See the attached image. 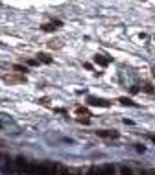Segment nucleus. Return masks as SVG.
Returning a JSON list of instances; mask_svg holds the SVG:
<instances>
[{"instance_id":"f257e3e1","label":"nucleus","mask_w":155,"mask_h":175,"mask_svg":"<svg viewBox=\"0 0 155 175\" xmlns=\"http://www.w3.org/2000/svg\"><path fill=\"white\" fill-rule=\"evenodd\" d=\"M26 175H52V162H30Z\"/></svg>"},{"instance_id":"f03ea898","label":"nucleus","mask_w":155,"mask_h":175,"mask_svg":"<svg viewBox=\"0 0 155 175\" xmlns=\"http://www.w3.org/2000/svg\"><path fill=\"white\" fill-rule=\"evenodd\" d=\"M13 168H15L17 173L26 175L28 173V168H30V161H28L26 157H22V155H18V157L13 159Z\"/></svg>"},{"instance_id":"7ed1b4c3","label":"nucleus","mask_w":155,"mask_h":175,"mask_svg":"<svg viewBox=\"0 0 155 175\" xmlns=\"http://www.w3.org/2000/svg\"><path fill=\"white\" fill-rule=\"evenodd\" d=\"M87 105H91V107H102V109H107V107L111 105V101H109V100H105V98H98V96H87Z\"/></svg>"},{"instance_id":"20e7f679","label":"nucleus","mask_w":155,"mask_h":175,"mask_svg":"<svg viewBox=\"0 0 155 175\" xmlns=\"http://www.w3.org/2000/svg\"><path fill=\"white\" fill-rule=\"evenodd\" d=\"M98 175H118V170L115 164H104L98 168Z\"/></svg>"},{"instance_id":"39448f33","label":"nucleus","mask_w":155,"mask_h":175,"mask_svg":"<svg viewBox=\"0 0 155 175\" xmlns=\"http://www.w3.org/2000/svg\"><path fill=\"white\" fill-rule=\"evenodd\" d=\"M61 26H63V22H61V20H57V18L54 20V18H52V22L43 24V26H41V30H43V31H46V33H52V31H55V28H61Z\"/></svg>"},{"instance_id":"423d86ee","label":"nucleus","mask_w":155,"mask_h":175,"mask_svg":"<svg viewBox=\"0 0 155 175\" xmlns=\"http://www.w3.org/2000/svg\"><path fill=\"white\" fill-rule=\"evenodd\" d=\"M6 83H26V76L24 74H9L4 78Z\"/></svg>"},{"instance_id":"0eeeda50","label":"nucleus","mask_w":155,"mask_h":175,"mask_svg":"<svg viewBox=\"0 0 155 175\" xmlns=\"http://www.w3.org/2000/svg\"><path fill=\"white\" fill-rule=\"evenodd\" d=\"M96 135H98L100 138H107V140H113V138H118V137H120L118 131H104V129L96 131Z\"/></svg>"},{"instance_id":"6e6552de","label":"nucleus","mask_w":155,"mask_h":175,"mask_svg":"<svg viewBox=\"0 0 155 175\" xmlns=\"http://www.w3.org/2000/svg\"><path fill=\"white\" fill-rule=\"evenodd\" d=\"M37 59H39V63H44V65H52V63H54L52 55H48V54H44V52H39V54H37Z\"/></svg>"},{"instance_id":"1a4fd4ad","label":"nucleus","mask_w":155,"mask_h":175,"mask_svg":"<svg viewBox=\"0 0 155 175\" xmlns=\"http://www.w3.org/2000/svg\"><path fill=\"white\" fill-rule=\"evenodd\" d=\"M94 63H96V65H100V66H104V68H105V66H107V65H109V63H111V59H107V57H105V55H100V54H96V55H94Z\"/></svg>"},{"instance_id":"9d476101","label":"nucleus","mask_w":155,"mask_h":175,"mask_svg":"<svg viewBox=\"0 0 155 175\" xmlns=\"http://www.w3.org/2000/svg\"><path fill=\"white\" fill-rule=\"evenodd\" d=\"M118 172H120V175H139V172H135L133 168H129V166H126V164H124V166H120V170H118Z\"/></svg>"},{"instance_id":"9b49d317","label":"nucleus","mask_w":155,"mask_h":175,"mask_svg":"<svg viewBox=\"0 0 155 175\" xmlns=\"http://www.w3.org/2000/svg\"><path fill=\"white\" fill-rule=\"evenodd\" d=\"M118 101L122 103V105H126V107H135L137 103L131 100V98H126V96H122V98H118Z\"/></svg>"},{"instance_id":"f8f14e48","label":"nucleus","mask_w":155,"mask_h":175,"mask_svg":"<svg viewBox=\"0 0 155 175\" xmlns=\"http://www.w3.org/2000/svg\"><path fill=\"white\" fill-rule=\"evenodd\" d=\"M48 48H50V50H59V48H61V41H59V39L48 41Z\"/></svg>"},{"instance_id":"ddd939ff","label":"nucleus","mask_w":155,"mask_h":175,"mask_svg":"<svg viewBox=\"0 0 155 175\" xmlns=\"http://www.w3.org/2000/svg\"><path fill=\"white\" fill-rule=\"evenodd\" d=\"M76 114L78 116H89V109L87 107H76Z\"/></svg>"},{"instance_id":"4468645a","label":"nucleus","mask_w":155,"mask_h":175,"mask_svg":"<svg viewBox=\"0 0 155 175\" xmlns=\"http://www.w3.org/2000/svg\"><path fill=\"white\" fill-rule=\"evenodd\" d=\"M13 68H15V70H17V72H20V74H28V68H26V66H24V65H15V66H13Z\"/></svg>"},{"instance_id":"2eb2a0df","label":"nucleus","mask_w":155,"mask_h":175,"mask_svg":"<svg viewBox=\"0 0 155 175\" xmlns=\"http://www.w3.org/2000/svg\"><path fill=\"white\" fill-rule=\"evenodd\" d=\"M87 175H98V166H96V164L89 166V170H87Z\"/></svg>"},{"instance_id":"dca6fc26","label":"nucleus","mask_w":155,"mask_h":175,"mask_svg":"<svg viewBox=\"0 0 155 175\" xmlns=\"http://www.w3.org/2000/svg\"><path fill=\"white\" fill-rule=\"evenodd\" d=\"M24 63H26V65H30V66H37V65H39V61H37V59H26Z\"/></svg>"},{"instance_id":"f3484780","label":"nucleus","mask_w":155,"mask_h":175,"mask_svg":"<svg viewBox=\"0 0 155 175\" xmlns=\"http://www.w3.org/2000/svg\"><path fill=\"white\" fill-rule=\"evenodd\" d=\"M78 122H80V124H85V125H89V124H91V120H89V118H83V116H80V118H78Z\"/></svg>"},{"instance_id":"a211bd4d","label":"nucleus","mask_w":155,"mask_h":175,"mask_svg":"<svg viewBox=\"0 0 155 175\" xmlns=\"http://www.w3.org/2000/svg\"><path fill=\"white\" fill-rule=\"evenodd\" d=\"M139 175H155V170H144V172H139Z\"/></svg>"},{"instance_id":"6ab92c4d","label":"nucleus","mask_w":155,"mask_h":175,"mask_svg":"<svg viewBox=\"0 0 155 175\" xmlns=\"http://www.w3.org/2000/svg\"><path fill=\"white\" fill-rule=\"evenodd\" d=\"M144 90H146L148 94H155V90L152 89V85H144Z\"/></svg>"},{"instance_id":"aec40b11","label":"nucleus","mask_w":155,"mask_h":175,"mask_svg":"<svg viewBox=\"0 0 155 175\" xmlns=\"http://www.w3.org/2000/svg\"><path fill=\"white\" fill-rule=\"evenodd\" d=\"M139 90H141V89H139L137 85H133V87H129V92H131V94H137Z\"/></svg>"},{"instance_id":"412c9836","label":"nucleus","mask_w":155,"mask_h":175,"mask_svg":"<svg viewBox=\"0 0 155 175\" xmlns=\"http://www.w3.org/2000/svg\"><path fill=\"white\" fill-rule=\"evenodd\" d=\"M135 148H137V151H139V153H144V149H146L144 146H135Z\"/></svg>"},{"instance_id":"4be33fe9","label":"nucleus","mask_w":155,"mask_h":175,"mask_svg":"<svg viewBox=\"0 0 155 175\" xmlns=\"http://www.w3.org/2000/svg\"><path fill=\"white\" fill-rule=\"evenodd\" d=\"M39 103H43V105H48V98H43V100H41Z\"/></svg>"},{"instance_id":"5701e85b","label":"nucleus","mask_w":155,"mask_h":175,"mask_svg":"<svg viewBox=\"0 0 155 175\" xmlns=\"http://www.w3.org/2000/svg\"><path fill=\"white\" fill-rule=\"evenodd\" d=\"M150 138H152V142L155 144V137H153V135H150Z\"/></svg>"},{"instance_id":"b1692460","label":"nucleus","mask_w":155,"mask_h":175,"mask_svg":"<svg viewBox=\"0 0 155 175\" xmlns=\"http://www.w3.org/2000/svg\"><path fill=\"white\" fill-rule=\"evenodd\" d=\"M0 127H2V122H0Z\"/></svg>"},{"instance_id":"393cba45","label":"nucleus","mask_w":155,"mask_h":175,"mask_svg":"<svg viewBox=\"0 0 155 175\" xmlns=\"http://www.w3.org/2000/svg\"><path fill=\"white\" fill-rule=\"evenodd\" d=\"M0 146H2V140H0Z\"/></svg>"},{"instance_id":"a878e982","label":"nucleus","mask_w":155,"mask_h":175,"mask_svg":"<svg viewBox=\"0 0 155 175\" xmlns=\"http://www.w3.org/2000/svg\"><path fill=\"white\" fill-rule=\"evenodd\" d=\"M153 76H155V70H153Z\"/></svg>"}]
</instances>
